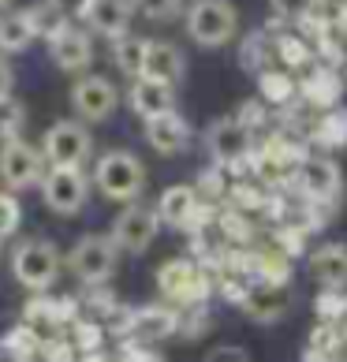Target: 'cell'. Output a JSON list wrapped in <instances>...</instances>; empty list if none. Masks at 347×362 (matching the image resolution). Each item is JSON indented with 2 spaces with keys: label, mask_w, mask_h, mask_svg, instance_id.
<instances>
[{
  "label": "cell",
  "mask_w": 347,
  "mask_h": 362,
  "mask_svg": "<svg viewBox=\"0 0 347 362\" xmlns=\"http://www.w3.org/2000/svg\"><path fill=\"white\" fill-rule=\"evenodd\" d=\"M131 109H135L142 119H157L165 112H176V86L153 83V78H135L127 90Z\"/></svg>",
  "instance_id": "obj_16"
},
{
  "label": "cell",
  "mask_w": 347,
  "mask_h": 362,
  "mask_svg": "<svg viewBox=\"0 0 347 362\" xmlns=\"http://www.w3.org/2000/svg\"><path fill=\"white\" fill-rule=\"evenodd\" d=\"M57 269H60V258H57V250H52V243H45V239H26V243H19L16 254H11V273H16V280L30 291H45L52 280H57Z\"/></svg>",
  "instance_id": "obj_3"
},
{
  "label": "cell",
  "mask_w": 347,
  "mask_h": 362,
  "mask_svg": "<svg viewBox=\"0 0 347 362\" xmlns=\"http://www.w3.org/2000/svg\"><path fill=\"white\" fill-rule=\"evenodd\" d=\"M49 57H52V64H57L60 71H78V68H86V64L93 60L90 34L68 23V26H64V30L49 42Z\"/></svg>",
  "instance_id": "obj_14"
},
{
  "label": "cell",
  "mask_w": 347,
  "mask_h": 362,
  "mask_svg": "<svg viewBox=\"0 0 347 362\" xmlns=\"http://www.w3.org/2000/svg\"><path fill=\"white\" fill-rule=\"evenodd\" d=\"M206 146H209V157L217 168H239L250 157V131L235 116H224L209 127Z\"/></svg>",
  "instance_id": "obj_8"
},
{
  "label": "cell",
  "mask_w": 347,
  "mask_h": 362,
  "mask_svg": "<svg viewBox=\"0 0 347 362\" xmlns=\"http://www.w3.org/2000/svg\"><path fill=\"white\" fill-rule=\"evenodd\" d=\"M146 49H150V42L139 34H124V37H116L112 42V64L124 75L131 78H139L142 75V60H146Z\"/></svg>",
  "instance_id": "obj_23"
},
{
  "label": "cell",
  "mask_w": 347,
  "mask_h": 362,
  "mask_svg": "<svg viewBox=\"0 0 347 362\" xmlns=\"http://www.w3.org/2000/svg\"><path fill=\"white\" fill-rule=\"evenodd\" d=\"M273 8H276V16H284V19H306L314 8V0H273Z\"/></svg>",
  "instance_id": "obj_33"
},
{
  "label": "cell",
  "mask_w": 347,
  "mask_h": 362,
  "mask_svg": "<svg viewBox=\"0 0 347 362\" xmlns=\"http://www.w3.org/2000/svg\"><path fill=\"white\" fill-rule=\"evenodd\" d=\"M157 228H161V221H157V209H153V206L131 202V206L112 221L109 239H112V247H116V250L142 254V250L157 239Z\"/></svg>",
  "instance_id": "obj_6"
},
{
  "label": "cell",
  "mask_w": 347,
  "mask_h": 362,
  "mask_svg": "<svg viewBox=\"0 0 347 362\" xmlns=\"http://www.w3.org/2000/svg\"><path fill=\"white\" fill-rule=\"evenodd\" d=\"M146 142H150L153 153L172 157V153L187 150V142H191V127H187V119L180 112H165L157 119H146Z\"/></svg>",
  "instance_id": "obj_15"
},
{
  "label": "cell",
  "mask_w": 347,
  "mask_h": 362,
  "mask_svg": "<svg viewBox=\"0 0 347 362\" xmlns=\"http://www.w3.org/2000/svg\"><path fill=\"white\" fill-rule=\"evenodd\" d=\"M291 306V295H288V284H258L247 288L243 295V310L254 317V321H280Z\"/></svg>",
  "instance_id": "obj_18"
},
{
  "label": "cell",
  "mask_w": 347,
  "mask_h": 362,
  "mask_svg": "<svg viewBox=\"0 0 347 362\" xmlns=\"http://www.w3.org/2000/svg\"><path fill=\"white\" fill-rule=\"evenodd\" d=\"M11 83H16V75H11V64L0 57V101H4L8 93H11Z\"/></svg>",
  "instance_id": "obj_35"
},
{
  "label": "cell",
  "mask_w": 347,
  "mask_h": 362,
  "mask_svg": "<svg viewBox=\"0 0 347 362\" xmlns=\"http://www.w3.org/2000/svg\"><path fill=\"white\" fill-rule=\"evenodd\" d=\"M124 329L139 340H161L180 329V314L172 306H142V310H131L124 317Z\"/></svg>",
  "instance_id": "obj_17"
},
{
  "label": "cell",
  "mask_w": 347,
  "mask_h": 362,
  "mask_svg": "<svg viewBox=\"0 0 347 362\" xmlns=\"http://www.w3.org/2000/svg\"><path fill=\"white\" fill-rule=\"evenodd\" d=\"M295 187L306 202L325 206L340 194V168L332 157H302L295 165Z\"/></svg>",
  "instance_id": "obj_9"
},
{
  "label": "cell",
  "mask_w": 347,
  "mask_h": 362,
  "mask_svg": "<svg viewBox=\"0 0 347 362\" xmlns=\"http://www.w3.org/2000/svg\"><path fill=\"white\" fill-rule=\"evenodd\" d=\"M314 139L329 146V150H340V146H347V109H329V116L317 124Z\"/></svg>",
  "instance_id": "obj_28"
},
{
  "label": "cell",
  "mask_w": 347,
  "mask_h": 362,
  "mask_svg": "<svg viewBox=\"0 0 347 362\" xmlns=\"http://www.w3.org/2000/svg\"><path fill=\"white\" fill-rule=\"evenodd\" d=\"M131 0H83L78 4L75 16L90 23V30L93 34H105V37H124L127 34V26H131Z\"/></svg>",
  "instance_id": "obj_13"
},
{
  "label": "cell",
  "mask_w": 347,
  "mask_h": 362,
  "mask_svg": "<svg viewBox=\"0 0 347 362\" xmlns=\"http://www.w3.org/2000/svg\"><path fill=\"white\" fill-rule=\"evenodd\" d=\"M86 153H90V131L75 119H57L42 139V157L52 168H83Z\"/></svg>",
  "instance_id": "obj_4"
},
{
  "label": "cell",
  "mask_w": 347,
  "mask_h": 362,
  "mask_svg": "<svg viewBox=\"0 0 347 362\" xmlns=\"http://www.w3.org/2000/svg\"><path fill=\"white\" fill-rule=\"evenodd\" d=\"M116 101H119V93H116V86L105 75H86V78H78V83L71 86L75 112H78V119H90V124L109 119L116 112Z\"/></svg>",
  "instance_id": "obj_12"
},
{
  "label": "cell",
  "mask_w": 347,
  "mask_h": 362,
  "mask_svg": "<svg viewBox=\"0 0 347 362\" xmlns=\"http://www.w3.org/2000/svg\"><path fill=\"white\" fill-rule=\"evenodd\" d=\"M34 37L37 34L26 11H0V52H23Z\"/></svg>",
  "instance_id": "obj_22"
},
{
  "label": "cell",
  "mask_w": 347,
  "mask_h": 362,
  "mask_svg": "<svg viewBox=\"0 0 347 362\" xmlns=\"http://www.w3.org/2000/svg\"><path fill=\"white\" fill-rule=\"evenodd\" d=\"M310 273L322 280L325 291H343L347 288V247L343 243H325L310 254Z\"/></svg>",
  "instance_id": "obj_20"
},
{
  "label": "cell",
  "mask_w": 347,
  "mask_h": 362,
  "mask_svg": "<svg viewBox=\"0 0 347 362\" xmlns=\"http://www.w3.org/2000/svg\"><path fill=\"white\" fill-rule=\"evenodd\" d=\"M146 19H153V23H168V19H176L180 16V0H131Z\"/></svg>",
  "instance_id": "obj_31"
},
{
  "label": "cell",
  "mask_w": 347,
  "mask_h": 362,
  "mask_svg": "<svg viewBox=\"0 0 347 362\" xmlns=\"http://www.w3.org/2000/svg\"><path fill=\"white\" fill-rule=\"evenodd\" d=\"M68 265H71V273L83 280V284H101V280L112 273V265H116L112 239L109 235H83L71 247Z\"/></svg>",
  "instance_id": "obj_7"
},
{
  "label": "cell",
  "mask_w": 347,
  "mask_h": 362,
  "mask_svg": "<svg viewBox=\"0 0 347 362\" xmlns=\"http://www.w3.org/2000/svg\"><path fill=\"white\" fill-rule=\"evenodd\" d=\"M206 362H250V355L243 351V347H235V344H220V347H213V351L206 355Z\"/></svg>",
  "instance_id": "obj_34"
},
{
  "label": "cell",
  "mask_w": 347,
  "mask_h": 362,
  "mask_svg": "<svg viewBox=\"0 0 347 362\" xmlns=\"http://www.w3.org/2000/svg\"><path fill=\"white\" fill-rule=\"evenodd\" d=\"M302 93L310 101H317V105H336V98H340V78L332 75L329 68H314L310 75H306V83H302Z\"/></svg>",
  "instance_id": "obj_24"
},
{
  "label": "cell",
  "mask_w": 347,
  "mask_h": 362,
  "mask_svg": "<svg viewBox=\"0 0 347 362\" xmlns=\"http://www.w3.org/2000/svg\"><path fill=\"white\" fill-rule=\"evenodd\" d=\"M198 191L191 183H176V187H168V191L161 194V202H157V221H165L172 228H187L194 221V213H198Z\"/></svg>",
  "instance_id": "obj_21"
},
{
  "label": "cell",
  "mask_w": 347,
  "mask_h": 362,
  "mask_svg": "<svg viewBox=\"0 0 347 362\" xmlns=\"http://www.w3.org/2000/svg\"><path fill=\"white\" fill-rule=\"evenodd\" d=\"M93 183L101 187L105 198L131 206V202H139V194H142L146 172H142V165H139L135 153H127V150H109V153L98 160V168H93Z\"/></svg>",
  "instance_id": "obj_1"
},
{
  "label": "cell",
  "mask_w": 347,
  "mask_h": 362,
  "mask_svg": "<svg viewBox=\"0 0 347 362\" xmlns=\"http://www.w3.org/2000/svg\"><path fill=\"white\" fill-rule=\"evenodd\" d=\"M235 26H239V16L232 0H194L187 8V34L198 45L220 49L224 42H232Z\"/></svg>",
  "instance_id": "obj_2"
},
{
  "label": "cell",
  "mask_w": 347,
  "mask_h": 362,
  "mask_svg": "<svg viewBox=\"0 0 347 362\" xmlns=\"http://www.w3.org/2000/svg\"><path fill=\"white\" fill-rule=\"evenodd\" d=\"M42 165H45V157L30 142L16 139V142L0 146V180H4L8 187H16V191L42 180Z\"/></svg>",
  "instance_id": "obj_11"
},
{
  "label": "cell",
  "mask_w": 347,
  "mask_h": 362,
  "mask_svg": "<svg viewBox=\"0 0 347 362\" xmlns=\"http://www.w3.org/2000/svg\"><path fill=\"white\" fill-rule=\"evenodd\" d=\"M239 64L250 71V75H265L269 71V37L261 30L243 37V45H239Z\"/></svg>",
  "instance_id": "obj_26"
},
{
  "label": "cell",
  "mask_w": 347,
  "mask_h": 362,
  "mask_svg": "<svg viewBox=\"0 0 347 362\" xmlns=\"http://www.w3.org/2000/svg\"><path fill=\"white\" fill-rule=\"evenodd\" d=\"M26 19H30V26H34V34L37 37H57L64 26H68V19H64V11L52 4V0H42V4H34L30 11H26Z\"/></svg>",
  "instance_id": "obj_25"
},
{
  "label": "cell",
  "mask_w": 347,
  "mask_h": 362,
  "mask_svg": "<svg viewBox=\"0 0 347 362\" xmlns=\"http://www.w3.org/2000/svg\"><path fill=\"white\" fill-rule=\"evenodd\" d=\"M86 187L83 168H49L42 176V194L52 213H78L86 202Z\"/></svg>",
  "instance_id": "obj_10"
},
{
  "label": "cell",
  "mask_w": 347,
  "mask_h": 362,
  "mask_svg": "<svg viewBox=\"0 0 347 362\" xmlns=\"http://www.w3.org/2000/svg\"><path fill=\"white\" fill-rule=\"evenodd\" d=\"M157 288H161L165 299L180 303V306H202V299L209 295V276L198 269L194 262L172 258V262L161 265V273H157Z\"/></svg>",
  "instance_id": "obj_5"
},
{
  "label": "cell",
  "mask_w": 347,
  "mask_h": 362,
  "mask_svg": "<svg viewBox=\"0 0 347 362\" xmlns=\"http://www.w3.org/2000/svg\"><path fill=\"white\" fill-rule=\"evenodd\" d=\"M4 4H8V0H0V8H4Z\"/></svg>",
  "instance_id": "obj_36"
},
{
  "label": "cell",
  "mask_w": 347,
  "mask_h": 362,
  "mask_svg": "<svg viewBox=\"0 0 347 362\" xmlns=\"http://www.w3.org/2000/svg\"><path fill=\"white\" fill-rule=\"evenodd\" d=\"M19 127H23V105L4 98V101H0V146L16 142L19 139Z\"/></svg>",
  "instance_id": "obj_29"
},
{
  "label": "cell",
  "mask_w": 347,
  "mask_h": 362,
  "mask_svg": "<svg viewBox=\"0 0 347 362\" xmlns=\"http://www.w3.org/2000/svg\"><path fill=\"white\" fill-rule=\"evenodd\" d=\"M183 52L168 42H150L146 49V60H142V75L139 78H153V83H165V86H176L183 78Z\"/></svg>",
  "instance_id": "obj_19"
},
{
  "label": "cell",
  "mask_w": 347,
  "mask_h": 362,
  "mask_svg": "<svg viewBox=\"0 0 347 362\" xmlns=\"http://www.w3.org/2000/svg\"><path fill=\"white\" fill-rule=\"evenodd\" d=\"M19 228V202L11 194H0V239Z\"/></svg>",
  "instance_id": "obj_32"
},
{
  "label": "cell",
  "mask_w": 347,
  "mask_h": 362,
  "mask_svg": "<svg viewBox=\"0 0 347 362\" xmlns=\"http://www.w3.org/2000/svg\"><path fill=\"white\" fill-rule=\"evenodd\" d=\"M276 52H280V60H284L288 68H302V64L310 60V49H306L295 34H280L276 37Z\"/></svg>",
  "instance_id": "obj_30"
},
{
  "label": "cell",
  "mask_w": 347,
  "mask_h": 362,
  "mask_svg": "<svg viewBox=\"0 0 347 362\" xmlns=\"http://www.w3.org/2000/svg\"><path fill=\"white\" fill-rule=\"evenodd\" d=\"M258 83H261V98L269 105H284V101L295 98V78H291L288 71L269 68L265 75H258Z\"/></svg>",
  "instance_id": "obj_27"
}]
</instances>
